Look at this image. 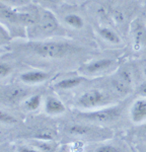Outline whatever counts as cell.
Listing matches in <instances>:
<instances>
[{
  "label": "cell",
  "instance_id": "obj_6",
  "mask_svg": "<svg viewBox=\"0 0 146 152\" xmlns=\"http://www.w3.org/2000/svg\"><path fill=\"white\" fill-rule=\"evenodd\" d=\"M132 75L127 69H122L112 79V87L119 95H126L132 89Z\"/></svg>",
  "mask_w": 146,
  "mask_h": 152
},
{
  "label": "cell",
  "instance_id": "obj_18",
  "mask_svg": "<svg viewBox=\"0 0 146 152\" xmlns=\"http://www.w3.org/2000/svg\"><path fill=\"white\" fill-rule=\"evenodd\" d=\"M36 137L42 141H52L56 137V132L52 129H44Z\"/></svg>",
  "mask_w": 146,
  "mask_h": 152
},
{
  "label": "cell",
  "instance_id": "obj_12",
  "mask_svg": "<svg viewBox=\"0 0 146 152\" xmlns=\"http://www.w3.org/2000/svg\"><path fill=\"white\" fill-rule=\"evenodd\" d=\"M93 152H125V150H124L123 146H120L119 144L107 140L99 144L94 148Z\"/></svg>",
  "mask_w": 146,
  "mask_h": 152
},
{
  "label": "cell",
  "instance_id": "obj_11",
  "mask_svg": "<svg viewBox=\"0 0 146 152\" xmlns=\"http://www.w3.org/2000/svg\"><path fill=\"white\" fill-rule=\"evenodd\" d=\"M49 77L48 73L43 71H33V72H26L21 75V79L28 83H36L42 82Z\"/></svg>",
  "mask_w": 146,
  "mask_h": 152
},
{
  "label": "cell",
  "instance_id": "obj_16",
  "mask_svg": "<svg viewBox=\"0 0 146 152\" xmlns=\"http://www.w3.org/2000/svg\"><path fill=\"white\" fill-rule=\"evenodd\" d=\"M65 21L69 24V26H73V28H80L83 26V20L80 16L76 15V14H69L65 18Z\"/></svg>",
  "mask_w": 146,
  "mask_h": 152
},
{
  "label": "cell",
  "instance_id": "obj_28",
  "mask_svg": "<svg viewBox=\"0 0 146 152\" xmlns=\"http://www.w3.org/2000/svg\"><path fill=\"white\" fill-rule=\"evenodd\" d=\"M143 74H144V76L146 77V66L144 67V69H143Z\"/></svg>",
  "mask_w": 146,
  "mask_h": 152
},
{
  "label": "cell",
  "instance_id": "obj_24",
  "mask_svg": "<svg viewBox=\"0 0 146 152\" xmlns=\"http://www.w3.org/2000/svg\"><path fill=\"white\" fill-rule=\"evenodd\" d=\"M137 94H139L141 97H146V81L141 83L139 86H138Z\"/></svg>",
  "mask_w": 146,
  "mask_h": 152
},
{
  "label": "cell",
  "instance_id": "obj_17",
  "mask_svg": "<svg viewBox=\"0 0 146 152\" xmlns=\"http://www.w3.org/2000/svg\"><path fill=\"white\" fill-rule=\"evenodd\" d=\"M26 94V91L21 88H13L7 94L8 99L12 100V102H18V99H20L21 97H23Z\"/></svg>",
  "mask_w": 146,
  "mask_h": 152
},
{
  "label": "cell",
  "instance_id": "obj_5",
  "mask_svg": "<svg viewBox=\"0 0 146 152\" xmlns=\"http://www.w3.org/2000/svg\"><path fill=\"white\" fill-rule=\"evenodd\" d=\"M58 23L55 16L49 11H42L39 15L38 21L33 26V34L36 36L50 35L57 29Z\"/></svg>",
  "mask_w": 146,
  "mask_h": 152
},
{
  "label": "cell",
  "instance_id": "obj_2",
  "mask_svg": "<svg viewBox=\"0 0 146 152\" xmlns=\"http://www.w3.org/2000/svg\"><path fill=\"white\" fill-rule=\"evenodd\" d=\"M124 111V104H111L108 107H101V109L93 110L91 112L82 113L79 115L81 119L88 121L89 123L93 125H103L111 124L116 122L122 116V113Z\"/></svg>",
  "mask_w": 146,
  "mask_h": 152
},
{
  "label": "cell",
  "instance_id": "obj_8",
  "mask_svg": "<svg viewBox=\"0 0 146 152\" xmlns=\"http://www.w3.org/2000/svg\"><path fill=\"white\" fill-rule=\"evenodd\" d=\"M133 48L135 51L141 50L146 46V28L139 21H135L132 26Z\"/></svg>",
  "mask_w": 146,
  "mask_h": 152
},
{
  "label": "cell",
  "instance_id": "obj_15",
  "mask_svg": "<svg viewBox=\"0 0 146 152\" xmlns=\"http://www.w3.org/2000/svg\"><path fill=\"white\" fill-rule=\"evenodd\" d=\"M40 105H41L40 95H34V96L26 99V102H24V107H26V110H28V111H36V109H39Z\"/></svg>",
  "mask_w": 146,
  "mask_h": 152
},
{
  "label": "cell",
  "instance_id": "obj_23",
  "mask_svg": "<svg viewBox=\"0 0 146 152\" xmlns=\"http://www.w3.org/2000/svg\"><path fill=\"white\" fill-rule=\"evenodd\" d=\"M1 1L7 2L12 5H24V4L28 3L30 0H1Z\"/></svg>",
  "mask_w": 146,
  "mask_h": 152
},
{
  "label": "cell",
  "instance_id": "obj_10",
  "mask_svg": "<svg viewBox=\"0 0 146 152\" xmlns=\"http://www.w3.org/2000/svg\"><path fill=\"white\" fill-rule=\"evenodd\" d=\"M46 112L50 115H61L65 112V105L57 97H49L45 104Z\"/></svg>",
  "mask_w": 146,
  "mask_h": 152
},
{
  "label": "cell",
  "instance_id": "obj_9",
  "mask_svg": "<svg viewBox=\"0 0 146 152\" xmlns=\"http://www.w3.org/2000/svg\"><path fill=\"white\" fill-rule=\"evenodd\" d=\"M114 65V60L109 58L106 59H99L94 62H91L84 68L85 72L89 73V74H96V73H101L103 71L108 70Z\"/></svg>",
  "mask_w": 146,
  "mask_h": 152
},
{
  "label": "cell",
  "instance_id": "obj_25",
  "mask_svg": "<svg viewBox=\"0 0 146 152\" xmlns=\"http://www.w3.org/2000/svg\"><path fill=\"white\" fill-rule=\"evenodd\" d=\"M35 1L41 4H45V5H52V4H58L61 0H35Z\"/></svg>",
  "mask_w": 146,
  "mask_h": 152
},
{
  "label": "cell",
  "instance_id": "obj_3",
  "mask_svg": "<svg viewBox=\"0 0 146 152\" xmlns=\"http://www.w3.org/2000/svg\"><path fill=\"white\" fill-rule=\"evenodd\" d=\"M113 100V97L103 90L91 89L80 95L77 104L83 109H88L93 111V110L111 105Z\"/></svg>",
  "mask_w": 146,
  "mask_h": 152
},
{
  "label": "cell",
  "instance_id": "obj_22",
  "mask_svg": "<svg viewBox=\"0 0 146 152\" xmlns=\"http://www.w3.org/2000/svg\"><path fill=\"white\" fill-rule=\"evenodd\" d=\"M9 72H10V67L6 64L0 63V78L6 76Z\"/></svg>",
  "mask_w": 146,
  "mask_h": 152
},
{
  "label": "cell",
  "instance_id": "obj_4",
  "mask_svg": "<svg viewBox=\"0 0 146 152\" xmlns=\"http://www.w3.org/2000/svg\"><path fill=\"white\" fill-rule=\"evenodd\" d=\"M34 50L36 54H39L42 57L62 58L71 52L73 50V47L68 45V44L50 42V43L38 44V45L34 46Z\"/></svg>",
  "mask_w": 146,
  "mask_h": 152
},
{
  "label": "cell",
  "instance_id": "obj_26",
  "mask_svg": "<svg viewBox=\"0 0 146 152\" xmlns=\"http://www.w3.org/2000/svg\"><path fill=\"white\" fill-rule=\"evenodd\" d=\"M18 152H41V151L36 150V149H34V148H30V147L21 146V147H18Z\"/></svg>",
  "mask_w": 146,
  "mask_h": 152
},
{
  "label": "cell",
  "instance_id": "obj_7",
  "mask_svg": "<svg viewBox=\"0 0 146 152\" xmlns=\"http://www.w3.org/2000/svg\"><path fill=\"white\" fill-rule=\"evenodd\" d=\"M129 118L135 125H143L146 122V97H137L129 109Z\"/></svg>",
  "mask_w": 146,
  "mask_h": 152
},
{
  "label": "cell",
  "instance_id": "obj_29",
  "mask_svg": "<svg viewBox=\"0 0 146 152\" xmlns=\"http://www.w3.org/2000/svg\"><path fill=\"white\" fill-rule=\"evenodd\" d=\"M4 8V6L3 5H1V4H0V10H1V9H3Z\"/></svg>",
  "mask_w": 146,
  "mask_h": 152
},
{
  "label": "cell",
  "instance_id": "obj_13",
  "mask_svg": "<svg viewBox=\"0 0 146 152\" xmlns=\"http://www.w3.org/2000/svg\"><path fill=\"white\" fill-rule=\"evenodd\" d=\"M83 81V78L80 77H72V78H66L59 81L56 84V86L61 89H71L76 86H78L79 84H81V82Z\"/></svg>",
  "mask_w": 146,
  "mask_h": 152
},
{
  "label": "cell",
  "instance_id": "obj_1",
  "mask_svg": "<svg viewBox=\"0 0 146 152\" xmlns=\"http://www.w3.org/2000/svg\"><path fill=\"white\" fill-rule=\"evenodd\" d=\"M68 134L76 137V140H93V141H107L113 137L114 132L108 127L99 126V125H83L75 124L71 125L66 129Z\"/></svg>",
  "mask_w": 146,
  "mask_h": 152
},
{
  "label": "cell",
  "instance_id": "obj_27",
  "mask_svg": "<svg viewBox=\"0 0 146 152\" xmlns=\"http://www.w3.org/2000/svg\"><path fill=\"white\" fill-rule=\"evenodd\" d=\"M140 137H141V140L143 142H145L146 143V125L144 127H143V129L141 130L140 132Z\"/></svg>",
  "mask_w": 146,
  "mask_h": 152
},
{
  "label": "cell",
  "instance_id": "obj_20",
  "mask_svg": "<svg viewBox=\"0 0 146 152\" xmlns=\"http://www.w3.org/2000/svg\"><path fill=\"white\" fill-rule=\"evenodd\" d=\"M38 146L45 152H53L56 149V147H57V144L55 145L51 141H43L41 143H39Z\"/></svg>",
  "mask_w": 146,
  "mask_h": 152
},
{
  "label": "cell",
  "instance_id": "obj_19",
  "mask_svg": "<svg viewBox=\"0 0 146 152\" xmlns=\"http://www.w3.org/2000/svg\"><path fill=\"white\" fill-rule=\"evenodd\" d=\"M70 152H85V143L82 140H74L70 145Z\"/></svg>",
  "mask_w": 146,
  "mask_h": 152
},
{
  "label": "cell",
  "instance_id": "obj_14",
  "mask_svg": "<svg viewBox=\"0 0 146 152\" xmlns=\"http://www.w3.org/2000/svg\"><path fill=\"white\" fill-rule=\"evenodd\" d=\"M99 35L101 36V38L104 39L106 41L110 42L112 44H119L120 43V38L117 35L115 31H113L112 29L108 28H104L99 29Z\"/></svg>",
  "mask_w": 146,
  "mask_h": 152
},
{
  "label": "cell",
  "instance_id": "obj_21",
  "mask_svg": "<svg viewBox=\"0 0 146 152\" xmlns=\"http://www.w3.org/2000/svg\"><path fill=\"white\" fill-rule=\"evenodd\" d=\"M16 122V120L14 119L11 115L7 114V113L0 111V123L3 124H14Z\"/></svg>",
  "mask_w": 146,
  "mask_h": 152
}]
</instances>
